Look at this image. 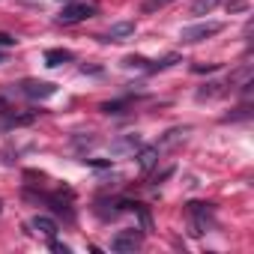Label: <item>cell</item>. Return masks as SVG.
Returning <instances> with one entry per match:
<instances>
[{
	"label": "cell",
	"mask_w": 254,
	"mask_h": 254,
	"mask_svg": "<svg viewBox=\"0 0 254 254\" xmlns=\"http://www.w3.org/2000/svg\"><path fill=\"white\" fill-rule=\"evenodd\" d=\"M221 30H224V24H221V21L191 24V27H183L180 39H183V42H203V39H209V36H215V33H221Z\"/></svg>",
	"instance_id": "cell-1"
},
{
	"label": "cell",
	"mask_w": 254,
	"mask_h": 254,
	"mask_svg": "<svg viewBox=\"0 0 254 254\" xmlns=\"http://www.w3.org/2000/svg\"><path fill=\"white\" fill-rule=\"evenodd\" d=\"M138 248H141V233L138 230H120L111 239V251H117V254H135Z\"/></svg>",
	"instance_id": "cell-2"
},
{
	"label": "cell",
	"mask_w": 254,
	"mask_h": 254,
	"mask_svg": "<svg viewBox=\"0 0 254 254\" xmlns=\"http://www.w3.org/2000/svg\"><path fill=\"white\" fill-rule=\"evenodd\" d=\"M93 12H96L93 3H69V6H63V12H60V24H78V21L90 18Z\"/></svg>",
	"instance_id": "cell-3"
},
{
	"label": "cell",
	"mask_w": 254,
	"mask_h": 254,
	"mask_svg": "<svg viewBox=\"0 0 254 254\" xmlns=\"http://www.w3.org/2000/svg\"><path fill=\"white\" fill-rule=\"evenodd\" d=\"M189 212H191V218H194V233H203V230L215 221L209 203H189Z\"/></svg>",
	"instance_id": "cell-4"
},
{
	"label": "cell",
	"mask_w": 254,
	"mask_h": 254,
	"mask_svg": "<svg viewBox=\"0 0 254 254\" xmlns=\"http://www.w3.org/2000/svg\"><path fill=\"white\" fill-rule=\"evenodd\" d=\"M141 147V135H123L117 141H111V156H129Z\"/></svg>",
	"instance_id": "cell-5"
},
{
	"label": "cell",
	"mask_w": 254,
	"mask_h": 254,
	"mask_svg": "<svg viewBox=\"0 0 254 254\" xmlns=\"http://www.w3.org/2000/svg\"><path fill=\"white\" fill-rule=\"evenodd\" d=\"M135 33V21H117L111 24V30L105 33V42H126Z\"/></svg>",
	"instance_id": "cell-6"
},
{
	"label": "cell",
	"mask_w": 254,
	"mask_h": 254,
	"mask_svg": "<svg viewBox=\"0 0 254 254\" xmlns=\"http://www.w3.org/2000/svg\"><path fill=\"white\" fill-rule=\"evenodd\" d=\"M54 93H57V87L48 81H27L24 84V96H30V99H51Z\"/></svg>",
	"instance_id": "cell-7"
},
{
	"label": "cell",
	"mask_w": 254,
	"mask_h": 254,
	"mask_svg": "<svg viewBox=\"0 0 254 254\" xmlns=\"http://www.w3.org/2000/svg\"><path fill=\"white\" fill-rule=\"evenodd\" d=\"M30 224H33V230H36V233H42L45 239H54V236H57V230H60V227H57V221H54V218H48V215H33V221H30Z\"/></svg>",
	"instance_id": "cell-8"
},
{
	"label": "cell",
	"mask_w": 254,
	"mask_h": 254,
	"mask_svg": "<svg viewBox=\"0 0 254 254\" xmlns=\"http://www.w3.org/2000/svg\"><path fill=\"white\" fill-rule=\"evenodd\" d=\"M72 60V51H66V48H48L45 51V66H63V63H69Z\"/></svg>",
	"instance_id": "cell-9"
},
{
	"label": "cell",
	"mask_w": 254,
	"mask_h": 254,
	"mask_svg": "<svg viewBox=\"0 0 254 254\" xmlns=\"http://www.w3.org/2000/svg\"><path fill=\"white\" fill-rule=\"evenodd\" d=\"M159 162V147H144L141 156H138V165L141 171H153V165Z\"/></svg>",
	"instance_id": "cell-10"
},
{
	"label": "cell",
	"mask_w": 254,
	"mask_h": 254,
	"mask_svg": "<svg viewBox=\"0 0 254 254\" xmlns=\"http://www.w3.org/2000/svg\"><path fill=\"white\" fill-rule=\"evenodd\" d=\"M218 3H221V0H194V3H191V15H209Z\"/></svg>",
	"instance_id": "cell-11"
},
{
	"label": "cell",
	"mask_w": 254,
	"mask_h": 254,
	"mask_svg": "<svg viewBox=\"0 0 254 254\" xmlns=\"http://www.w3.org/2000/svg\"><path fill=\"white\" fill-rule=\"evenodd\" d=\"M174 63H180V54H168L165 60H159L156 66H147L150 72H159V69H168V66H174Z\"/></svg>",
	"instance_id": "cell-12"
},
{
	"label": "cell",
	"mask_w": 254,
	"mask_h": 254,
	"mask_svg": "<svg viewBox=\"0 0 254 254\" xmlns=\"http://www.w3.org/2000/svg\"><path fill=\"white\" fill-rule=\"evenodd\" d=\"M123 66H126V69H147V60H144V57H126Z\"/></svg>",
	"instance_id": "cell-13"
},
{
	"label": "cell",
	"mask_w": 254,
	"mask_h": 254,
	"mask_svg": "<svg viewBox=\"0 0 254 254\" xmlns=\"http://www.w3.org/2000/svg\"><path fill=\"white\" fill-rule=\"evenodd\" d=\"M33 120H36V114H21V117H12L9 123H12V126H30Z\"/></svg>",
	"instance_id": "cell-14"
},
{
	"label": "cell",
	"mask_w": 254,
	"mask_h": 254,
	"mask_svg": "<svg viewBox=\"0 0 254 254\" xmlns=\"http://www.w3.org/2000/svg\"><path fill=\"white\" fill-rule=\"evenodd\" d=\"M123 105H126V102H105V105H102V111H105V114H120V108H123Z\"/></svg>",
	"instance_id": "cell-15"
},
{
	"label": "cell",
	"mask_w": 254,
	"mask_h": 254,
	"mask_svg": "<svg viewBox=\"0 0 254 254\" xmlns=\"http://www.w3.org/2000/svg\"><path fill=\"white\" fill-rule=\"evenodd\" d=\"M165 3H171V0H147V3H144V12H153V9H159V6H165Z\"/></svg>",
	"instance_id": "cell-16"
},
{
	"label": "cell",
	"mask_w": 254,
	"mask_h": 254,
	"mask_svg": "<svg viewBox=\"0 0 254 254\" xmlns=\"http://www.w3.org/2000/svg\"><path fill=\"white\" fill-rule=\"evenodd\" d=\"M191 69H194V72H215V69H218V63H194Z\"/></svg>",
	"instance_id": "cell-17"
},
{
	"label": "cell",
	"mask_w": 254,
	"mask_h": 254,
	"mask_svg": "<svg viewBox=\"0 0 254 254\" xmlns=\"http://www.w3.org/2000/svg\"><path fill=\"white\" fill-rule=\"evenodd\" d=\"M9 45H15V36H9V33H0V48H9Z\"/></svg>",
	"instance_id": "cell-18"
},
{
	"label": "cell",
	"mask_w": 254,
	"mask_h": 254,
	"mask_svg": "<svg viewBox=\"0 0 254 254\" xmlns=\"http://www.w3.org/2000/svg\"><path fill=\"white\" fill-rule=\"evenodd\" d=\"M51 248H54L57 254H69V245H60V242H54V239H51Z\"/></svg>",
	"instance_id": "cell-19"
},
{
	"label": "cell",
	"mask_w": 254,
	"mask_h": 254,
	"mask_svg": "<svg viewBox=\"0 0 254 254\" xmlns=\"http://www.w3.org/2000/svg\"><path fill=\"white\" fill-rule=\"evenodd\" d=\"M0 63H6V57H3V54H0Z\"/></svg>",
	"instance_id": "cell-20"
},
{
	"label": "cell",
	"mask_w": 254,
	"mask_h": 254,
	"mask_svg": "<svg viewBox=\"0 0 254 254\" xmlns=\"http://www.w3.org/2000/svg\"><path fill=\"white\" fill-rule=\"evenodd\" d=\"M0 212H3V206H0Z\"/></svg>",
	"instance_id": "cell-21"
}]
</instances>
